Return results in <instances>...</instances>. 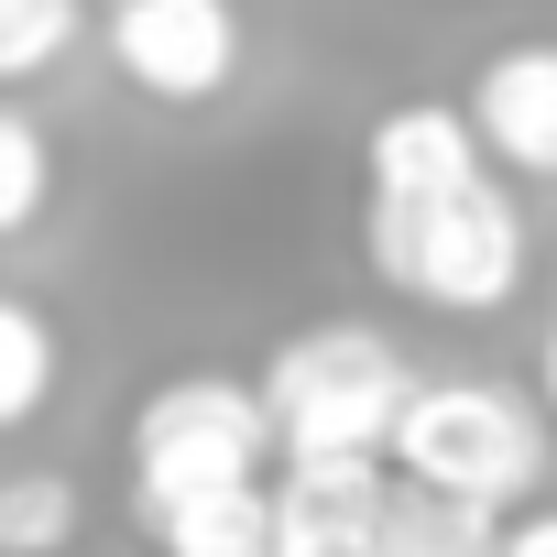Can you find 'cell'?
Wrapping results in <instances>:
<instances>
[{"mask_svg": "<svg viewBox=\"0 0 557 557\" xmlns=\"http://www.w3.org/2000/svg\"><path fill=\"white\" fill-rule=\"evenodd\" d=\"M361 251L394 296L437 307V318H503L524 296V219L503 197L492 164L448 175V186H405L361 208Z\"/></svg>", "mask_w": 557, "mask_h": 557, "instance_id": "obj_1", "label": "cell"}, {"mask_svg": "<svg viewBox=\"0 0 557 557\" xmlns=\"http://www.w3.org/2000/svg\"><path fill=\"white\" fill-rule=\"evenodd\" d=\"M416 372L383 329H296L262 361V416H273V459H339V448H383L405 416Z\"/></svg>", "mask_w": 557, "mask_h": 557, "instance_id": "obj_2", "label": "cell"}, {"mask_svg": "<svg viewBox=\"0 0 557 557\" xmlns=\"http://www.w3.org/2000/svg\"><path fill=\"white\" fill-rule=\"evenodd\" d=\"M273 459V416H262V383H230V372H175L143 394L132 416V524L153 535L164 513L208 503V492H240L262 481Z\"/></svg>", "mask_w": 557, "mask_h": 557, "instance_id": "obj_3", "label": "cell"}, {"mask_svg": "<svg viewBox=\"0 0 557 557\" xmlns=\"http://www.w3.org/2000/svg\"><path fill=\"white\" fill-rule=\"evenodd\" d=\"M383 448H394L405 481L503 513L546 481V405H524L513 383H416Z\"/></svg>", "mask_w": 557, "mask_h": 557, "instance_id": "obj_4", "label": "cell"}, {"mask_svg": "<svg viewBox=\"0 0 557 557\" xmlns=\"http://www.w3.org/2000/svg\"><path fill=\"white\" fill-rule=\"evenodd\" d=\"M110 66L143 99L197 110L240 77V12L230 0H110Z\"/></svg>", "mask_w": 557, "mask_h": 557, "instance_id": "obj_5", "label": "cell"}, {"mask_svg": "<svg viewBox=\"0 0 557 557\" xmlns=\"http://www.w3.org/2000/svg\"><path fill=\"white\" fill-rule=\"evenodd\" d=\"M372 524H383V448L285 459V481H273V546L285 557H372Z\"/></svg>", "mask_w": 557, "mask_h": 557, "instance_id": "obj_6", "label": "cell"}, {"mask_svg": "<svg viewBox=\"0 0 557 557\" xmlns=\"http://www.w3.org/2000/svg\"><path fill=\"white\" fill-rule=\"evenodd\" d=\"M470 132L503 175H557V45H513L470 88Z\"/></svg>", "mask_w": 557, "mask_h": 557, "instance_id": "obj_7", "label": "cell"}, {"mask_svg": "<svg viewBox=\"0 0 557 557\" xmlns=\"http://www.w3.org/2000/svg\"><path fill=\"white\" fill-rule=\"evenodd\" d=\"M503 524L492 503H459V492H426V481H383V524H372V557H492Z\"/></svg>", "mask_w": 557, "mask_h": 557, "instance_id": "obj_8", "label": "cell"}, {"mask_svg": "<svg viewBox=\"0 0 557 557\" xmlns=\"http://www.w3.org/2000/svg\"><path fill=\"white\" fill-rule=\"evenodd\" d=\"M153 557H285V546H273V492L240 481V492H208V503L164 513L153 524Z\"/></svg>", "mask_w": 557, "mask_h": 557, "instance_id": "obj_9", "label": "cell"}, {"mask_svg": "<svg viewBox=\"0 0 557 557\" xmlns=\"http://www.w3.org/2000/svg\"><path fill=\"white\" fill-rule=\"evenodd\" d=\"M55 372H66L55 318H45L34 296H0V437H12V426H34V416L55 405Z\"/></svg>", "mask_w": 557, "mask_h": 557, "instance_id": "obj_10", "label": "cell"}, {"mask_svg": "<svg viewBox=\"0 0 557 557\" xmlns=\"http://www.w3.org/2000/svg\"><path fill=\"white\" fill-rule=\"evenodd\" d=\"M88 535V503L66 470H0V557H66Z\"/></svg>", "mask_w": 557, "mask_h": 557, "instance_id": "obj_11", "label": "cell"}, {"mask_svg": "<svg viewBox=\"0 0 557 557\" xmlns=\"http://www.w3.org/2000/svg\"><path fill=\"white\" fill-rule=\"evenodd\" d=\"M77 45V0H0V88H34Z\"/></svg>", "mask_w": 557, "mask_h": 557, "instance_id": "obj_12", "label": "cell"}, {"mask_svg": "<svg viewBox=\"0 0 557 557\" xmlns=\"http://www.w3.org/2000/svg\"><path fill=\"white\" fill-rule=\"evenodd\" d=\"M45 197H55V143H45L12 99H0V240L34 230V219H45Z\"/></svg>", "mask_w": 557, "mask_h": 557, "instance_id": "obj_13", "label": "cell"}, {"mask_svg": "<svg viewBox=\"0 0 557 557\" xmlns=\"http://www.w3.org/2000/svg\"><path fill=\"white\" fill-rule=\"evenodd\" d=\"M492 557H557V503L546 513H524V524H503V546Z\"/></svg>", "mask_w": 557, "mask_h": 557, "instance_id": "obj_14", "label": "cell"}, {"mask_svg": "<svg viewBox=\"0 0 557 557\" xmlns=\"http://www.w3.org/2000/svg\"><path fill=\"white\" fill-rule=\"evenodd\" d=\"M535 394H546V416H557V329H546V350H535Z\"/></svg>", "mask_w": 557, "mask_h": 557, "instance_id": "obj_15", "label": "cell"}]
</instances>
